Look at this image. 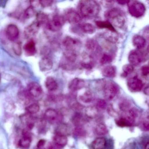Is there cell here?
<instances>
[{"label": "cell", "mask_w": 149, "mask_h": 149, "mask_svg": "<svg viewBox=\"0 0 149 149\" xmlns=\"http://www.w3.org/2000/svg\"><path fill=\"white\" fill-rule=\"evenodd\" d=\"M79 14L86 19H92L98 15L100 13V7L95 1H81L78 5Z\"/></svg>", "instance_id": "6da1fadb"}, {"label": "cell", "mask_w": 149, "mask_h": 149, "mask_svg": "<svg viewBox=\"0 0 149 149\" xmlns=\"http://www.w3.org/2000/svg\"><path fill=\"white\" fill-rule=\"evenodd\" d=\"M107 21L113 26L122 28L126 22V17L124 13L118 8H113L108 10L105 14Z\"/></svg>", "instance_id": "7a4b0ae2"}, {"label": "cell", "mask_w": 149, "mask_h": 149, "mask_svg": "<svg viewBox=\"0 0 149 149\" xmlns=\"http://www.w3.org/2000/svg\"><path fill=\"white\" fill-rule=\"evenodd\" d=\"M104 96L106 100H113L119 92V90L116 84L111 81L104 82L102 87Z\"/></svg>", "instance_id": "3957f363"}, {"label": "cell", "mask_w": 149, "mask_h": 149, "mask_svg": "<svg viewBox=\"0 0 149 149\" xmlns=\"http://www.w3.org/2000/svg\"><path fill=\"white\" fill-rule=\"evenodd\" d=\"M128 10L130 14L135 18H140L145 13L146 7L143 4L137 1H128Z\"/></svg>", "instance_id": "277c9868"}, {"label": "cell", "mask_w": 149, "mask_h": 149, "mask_svg": "<svg viewBox=\"0 0 149 149\" xmlns=\"http://www.w3.org/2000/svg\"><path fill=\"white\" fill-rule=\"evenodd\" d=\"M146 54L139 49L132 50L128 56L129 62L132 66H138L146 60Z\"/></svg>", "instance_id": "5b68a950"}, {"label": "cell", "mask_w": 149, "mask_h": 149, "mask_svg": "<svg viewBox=\"0 0 149 149\" xmlns=\"http://www.w3.org/2000/svg\"><path fill=\"white\" fill-rule=\"evenodd\" d=\"M66 20L64 17L56 15L53 17L52 21H49L47 27L50 31L56 32L62 28Z\"/></svg>", "instance_id": "8992f818"}, {"label": "cell", "mask_w": 149, "mask_h": 149, "mask_svg": "<svg viewBox=\"0 0 149 149\" xmlns=\"http://www.w3.org/2000/svg\"><path fill=\"white\" fill-rule=\"evenodd\" d=\"M128 88L132 92H139L142 89L143 84L142 80L136 76L130 77L127 82Z\"/></svg>", "instance_id": "52a82bcc"}, {"label": "cell", "mask_w": 149, "mask_h": 149, "mask_svg": "<svg viewBox=\"0 0 149 149\" xmlns=\"http://www.w3.org/2000/svg\"><path fill=\"white\" fill-rule=\"evenodd\" d=\"M63 45L65 49H72L77 51L81 46V42L79 40L70 36H66L63 40Z\"/></svg>", "instance_id": "ba28073f"}, {"label": "cell", "mask_w": 149, "mask_h": 149, "mask_svg": "<svg viewBox=\"0 0 149 149\" xmlns=\"http://www.w3.org/2000/svg\"><path fill=\"white\" fill-rule=\"evenodd\" d=\"M65 20L70 23L76 24L79 23L81 21V16L79 13L73 9H69L65 13Z\"/></svg>", "instance_id": "9c48e42d"}, {"label": "cell", "mask_w": 149, "mask_h": 149, "mask_svg": "<svg viewBox=\"0 0 149 149\" xmlns=\"http://www.w3.org/2000/svg\"><path fill=\"white\" fill-rule=\"evenodd\" d=\"M28 92L31 96L38 97L42 94V88L38 83L32 82L28 85Z\"/></svg>", "instance_id": "30bf717a"}, {"label": "cell", "mask_w": 149, "mask_h": 149, "mask_svg": "<svg viewBox=\"0 0 149 149\" xmlns=\"http://www.w3.org/2000/svg\"><path fill=\"white\" fill-rule=\"evenodd\" d=\"M44 117L46 120L51 123L59 122L62 118L61 116L60 113L53 109L47 110L44 114Z\"/></svg>", "instance_id": "8fae6325"}, {"label": "cell", "mask_w": 149, "mask_h": 149, "mask_svg": "<svg viewBox=\"0 0 149 149\" xmlns=\"http://www.w3.org/2000/svg\"><path fill=\"white\" fill-rule=\"evenodd\" d=\"M6 35L10 41H14L17 40L19 35V30L16 25L10 24L6 29Z\"/></svg>", "instance_id": "7c38bea8"}, {"label": "cell", "mask_w": 149, "mask_h": 149, "mask_svg": "<svg viewBox=\"0 0 149 149\" xmlns=\"http://www.w3.org/2000/svg\"><path fill=\"white\" fill-rule=\"evenodd\" d=\"M136 120L129 114L116 120V124L119 127H130L135 123Z\"/></svg>", "instance_id": "4fadbf2b"}, {"label": "cell", "mask_w": 149, "mask_h": 149, "mask_svg": "<svg viewBox=\"0 0 149 149\" xmlns=\"http://www.w3.org/2000/svg\"><path fill=\"white\" fill-rule=\"evenodd\" d=\"M85 83L84 80L79 78H74L69 84L68 88L71 91L80 90L84 88Z\"/></svg>", "instance_id": "5bb4252c"}, {"label": "cell", "mask_w": 149, "mask_h": 149, "mask_svg": "<svg viewBox=\"0 0 149 149\" xmlns=\"http://www.w3.org/2000/svg\"><path fill=\"white\" fill-rule=\"evenodd\" d=\"M40 25L37 22H34L25 28L24 34L26 37L34 36L38 33L40 29Z\"/></svg>", "instance_id": "9a60e30c"}, {"label": "cell", "mask_w": 149, "mask_h": 149, "mask_svg": "<svg viewBox=\"0 0 149 149\" xmlns=\"http://www.w3.org/2000/svg\"><path fill=\"white\" fill-rule=\"evenodd\" d=\"M39 65L40 70L45 72L52 69L53 67V63L51 59L48 57H45L40 61Z\"/></svg>", "instance_id": "2e32d148"}, {"label": "cell", "mask_w": 149, "mask_h": 149, "mask_svg": "<svg viewBox=\"0 0 149 149\" xmlns=\"http://www.w3.org/2000/svg\"><path fill=\"white\" fill-rule=\"evenodd\" d=\"M85 48L88 51L95 54H98L101 51L97 42L92 39H90L87 41L85 43Z\"/></svg>", "instance_id": "e0dca14e"}, {"label": "cell", "mask_w": 149, "mask_h": 149, "mask_svg": "<svg viewBox=\"0 0 149 149\" xmlns=\"http://www.w3.org/2000/svg\"><path fill=\"white\" fill-rule=\"evenodd\" d=\"M132 42L137 49H143L146 45V40L143 36L140 35L134 36L132 38Z\"/></svg>", "instance_id": "ac0fdd59"}, {"label": "cell", "mask_w": 149, "mask_h": 149, "mask_svg": "<svg viewBox=\"0 0 149 149\" xmlns=\"http://www.w3.org/2000/svg\"><path fill=\"white\" fill-rule=\"evenodd\" d=\"M63 54L64 59L71 63H74L77 58V51L72 49H65Z\"/></svg>", "instance_id": "d6986e66"}, {"label": "cell", "mask_w": 149, "mask_h": 149, "mask_svg": "<svg viewBox=\"0 0 149 149\" xmlns=\"http://www.w3.org/2000/svg\"><path fill=\"white\" fill-rule=\"evenodd\" d=\"M24 49L26 54L28 56H32L36 53V47L34 42L30 40L24 46Z\"/></svg>", "instance_id": "ffe728a7"}, {"label": "cell", "mask_w": 149, "mask_h": 149, "mask_svg": "<svg viewBox=\"0 0 149 149\" xmlns=\"http://www.w3.org/2000/svg\"><path fill=\"white\" fill-rule=\"evenodd\" d=\"M45 86L47 89L50 91H55L58 88L57 82L51 77H47L45 81Z\"/></svg>", "instance_id": "44dd1931"}, {"label": "cell", "mask_w": 149, "mask_h": 149, "mask_svg": "<svg viewBox=\"0 0 149 149\" xmlns=\"http://www.w3.org/2000/svg\"><path fill=\"white\" fill-rule=\"evenodd\" d=\"M54 143L56 145L60 147H64L68 142L67 136L60 134H55L53 138Z\"/></svg>", "instance_id": "7402d4cb"}, {"label": "cell", "mask_w": 149, "mask_h": 149, "mask_svg": "<svg viewBox=\"0 0 149 149\" xmlns=\"http://www.w3.org/2000/svg\"><path fill=\"white\" fill-rule=\"evenodd\" d=\"M102 74L105 77L113 78L116 76V68L114 66L108 65L102 69Z\"/></svg>", "instance_id": "603a6c76"}, {"label": "cell", "mask_w": 149, "mask_h": 149, "mask_svg": "<svg viewBox=\"0 0 149 149\" xmlns=\"http://www.w3.org/2000/svg\"><path fill=\"white\" fill-rule=\"evenodd\" d=\"M70 133V129L69 126L65 123H61L56 127L55 134H60L66 136Z\"/></svg>", "instance_id": "cb8c5ba5"}, {"label": "cell", "mask_w": 149, "mask_h": 149, "mask_svg": "<svg viewBox=\"0 0 149 149\" xmlns=\"http://www.w3.org/2000/svg\"><path fill=\"white\" fill-rule=\"evenodd\" d=\"M106 145V140L104 137H98L94 140L92 143L93 149H103Z\"/></svg>", "instance_id": "d4e9b609"}, {"label": "cell", "mask_w": 149, "mask_h": 149, "mask_svg": "<svg viewBox=\"0 0 149 149\" xmlns=\"http://www.w3.org/2000/svg\"><path fill=\"white\" fill-rule=\"evenodd\" d=\"M32 139L26 133H24L23 136L19 141V146L23 148H28L31 145Z\"/></svg>", "instance_id": "484cf974"}, {"label": "cell", "mask_w": 149, "mask_h": 149, "mask_svg": "<svg viewBox=\"0 0 149 149\" xmlns=\"http://www.w3.org/2000/svg\"><path fill=\"white\" fill-rule=\"evenodd\" d=\"M104 37L108 42L111 43H115L117 42L118 40V36L116 32L109 31L104 33Z\"/></svg>", "instance_id": "4316f807"}, {"label": "cell", "mask_w": 149, "mask_h": 149, "mask_svg": "<svg viewBox=\"0 0 149 149\" xmlns=\"http://www.w3.org/2000/svg\"><path fill=\"white\" fill-rule=\"evenodd\" d=\"M85 114L89 118H95L98 115V109L97 108L96 106H88L85 109Z\"/></svg>", "instance_id": "83f0119b"}, {"label": "cell", "mask_w": 149, "mask_h": 149, "mask_svg": "<svg viewBox=\"0 0 149 149\" xmlns=\"http://www.w3.org/2000/svg\"><path fill=\"white\" fill-rule=\"evenodd\" d=\"M95 24L99 28L106 29L109 31L116 32V29L114 28V27L107 21H97L95 22Z\"/></svg>", "instance_id": "f1b7e54d"}, {"label": "cell", "mask_w": 149, "mask_h": 149, "mask_svg": "<svg viewBox=\"0 0 149 149\" xmlns=\"http://www.w3.org/2000/svg\"><path fill=\"white\" fill-rule=\"evenodd\" d=\"M80 28L83 33L88 34H92L95 32V28L91 23H83L81 25Z\"/></svg>", "instance_id": "f546056e"}, {"label": "cell", "mask_w": 149, "mask_h": 149, "mask_svg": "<svg viewBox=\"0 0 149 149\" xmlns=\"http://www.w3.org/2000/svg\"><path fill=\"white\" fill-rule=\"evenodd\" d=\"M79 99L83 102L88 103L92 101L93 95L90 91L87 90L80 95L79 97Z\"/></svg>", "instance_id": "4dcf8cb0"}, {"label": "cell", "mask_w": 149, "mask_h": 149, "mask_svg": "<svg viewBox=\"0 0 149 149\" xmlns=\"http://www.w3.org/2000/svg\"><path fill=\"white\" fill-rule=\"evenodd\" d=\"M95 132L98 136L104 135L108 132V129L104 124L100 123L96 126L95 128Z\"/></svg>", "instance_id": "1f68e13d"}, {"label": "cell", "mask_w": 149, "mask_h": 149, "mask_svg": "<svg viewBox=\"0 0 149 149\" xmlns=\"http://www.w3.org/2000/svg\"><path fill=\"white\" fill-rule=\"evenodd\" d=\"M49 21L48 16L46 14L40 13L37 14L36 22L40 25H46L47 26Z\"/></svg>", "instance_id": "d6a6232c"}, {"label": "cell", "mask_w": 149, "mask_h": 149, "mask_svg": "<svg viewBox=\"0 0 149 149\" xmlns=\"http://www.w3.org/2000/svg\"><path fill=\"white\" fill-rule=\"evenodd\" d=\"M72 122L74 125H75L76 127L81 126L84 123V119L81 114L77 113L75 114L72 118Z\"/></svg>", "instance_id": "836d02e7"}, {"label": "cell", "mask_w": 149, "mask_h": 149, "mask_svg": "<svg viewBox=\"0 0 149 149\" xmlns=\"http://www.w3.org/2000/svg\"><path fill=\"white\" fill-rule=\"evenodd\" d=\"M134 68L131 64H125L123 68V73L122 76L123 77H127L134 71Z\"/></svg>", "instance_id": "e575fe53"}, {"label": "cell", "mask_w": 149, "mask_h": 149, "mask_svg": "<svg viewBox=\"0 0 149 149\" xmlns=\"http://www.w3.org/2000/svg\"><path fill=\"white\" fill-rule=\"evenodd\" d=\"M112 61H113V57L111 55L104 54L101 56L100 62L102 65H106L111 63Z\"/></svg>", "instance_id": "d590c367"}, {"label": "cell", "mask_w": 149, "mask_h": 149, "mask_svg": "<svg viewBox=\"0 0 149 149\" xmlns=\"http://www.w3.org/2000/svg\"><path fill=\"white\" fill-rule=\"evenodd\" d=\"M40 106L36 103L33 104L26 108L28 113L30 114H36L40 111Z\"/></svg>", "instance_id": "8d00e7d4"}, {"label": "cell", "mask_w": 149, "mask_h": 149, "mask_svg": "<svg viewBox=\"0 0 149 149\" xmlns=\"http://www.w3.org/2000/svg\"><path fill=\"white\" fill-rule=\"evenodd\" d=\"M74 133L75 136L78 137L84 136L86 134V131L82 126L76 127L74 130Z\"/></svg>", "instance_id": "74e56055"}, {"label": "cell", "mask_w": 149, "mask_h": 149, "mask_svg": "<svg viewBox=\"0 0 149 149\" xmlns=\"http://www.w3.org/2000/svg\"><path fill=\"white\" fill-rule=\"evenodd\" d=\"M35 15V11L33 7L30 6L24 12V16L27 19H31Z\"/></svg>", "instance_id": "f35d334b"}, {"label": "cell", "mask_w": 149, "mask_h": 149, "mask_svg": "<svg viewBox=\"0 0 149 149\" xmlns=\"http://www.w3.org/2000/svg\"><path fill=\"white\" fill-rule=\"evenodd\" d=\"M13 50L15 54L17 56H20L22 53L21 44L19 42H15L13 44Z\"/></svg>", "instance_id": "ab89813d"}, {"label": "cell", "mask_w": 149, "mask_h": 149, "mask_svg": "<svg viewBox=\"0 0 149 149\" xmlns=\"http://www.w3.org/2000/svg\"><path fill=\"white\" fill-rule=\"evenodd\" d=\"M61 63V67L63 68L66 70H72L74 69V63H71L68 61H66L64 59Z\"/></svg>", "instance_id": "60d3db41"}, {"label": "cell", "mask_w": 149, "mask_h": 149, "mask_svg": "<svg viewBox=\"0 0 149 149\" xmlns=\"http://www.w3.org/2000/svg\"><path fill=\"white\" fill-rule=\"evenodd\" d=\"M149 116L148 115L147 116L143 118V120L141 121V128H142L143 130L146 131H147L149 130Z\"/></svg>", "instance_id": "b9f144b4"}, {"label": "cell", "mask_w": 149, "mask_h": 149, "mask_svg": "<svg viewBox=\"0 0 149 149\" xmlns=\"http://www.w3.org/2000/svg\"><path fill=\"white\" fill-rule=\"evenodd\" d=\"M130 103L127 101H123L119 104V108L120 110L125 112L128 111L130 109Z\"/></svg>", "instance_id": "7bdbcfd3"}, {"label": "cell", "mask_w": 149, "mask_h": 149, "mask_svg": "<svg viewBox=\"0 0 149 149\" xmlns=\"http://www.w3.org/2000/svg\"><path fill=\"white\" fill-rule=\"evenodd\" d=\"M81 65L83 68H84L85 69L91 70L93 68V63L91 61H82L81 63Z\"/></svg>", "instance_id": "ee69618b"}, {"label": "cell", "mask_w": 149, "mask_h": 149, "mask_svg": "<svg viewBox=\"0 0 149 149\" xmlns=\"http://www.w3.org/2000/svg\"><path fill=\"white\" fill-rule=\"evenodd\" d=\"M96 107L98 109H104L107 107V103L104 100L100 99L97 101Z\"/></svg>", "instance_id": "f6af8a7d"}, {"label": "cell", "mask_w": 149, "mask_h": 149, "mask_svg": "<svg viewBox=\"0 0 149 149\" xmlns=\"http://www.w3.org/2000/svg\"><path fill=\"white\" fill-rule=\"evenodd\" d=\"M53 3V1H50V0H44V1H40V4L44 8L50 6L52 5Z\"/></svg>", "instance_id": "bcb514c9"}, {"label": "cell", "mask_w": 149, "mask_h": 149, "mask_svg": "<svg viewBox=\"0 0 149 149\" xmlns=\"http://www.w3.org/2000/svg\"><path fill=\"white\" fill-rule=\"evenodd\" d=\"M141 73L144 76H147L149 74V69L148 65L143 66L141 69Z\"/></svg>", "instance_id": "7dc6e473"}, {"label": "cell", "mask_w": 149, "mask_h": 149, "mask_svg": "<svg viewBox=\"0 0 149 149\" xmlns=\"http://www.w3.org/2000/svg\"><path fill=\"white\" fill-rule=\"evenodd\" d=\"M45 143H46V141L45 140H44V139H41L38 142V143H37V148H43Z\"/></svg>", "instance_id": "c3c4849f"}, {"label": "cell", "mask_w": 149, "mask_h": 149, "mask_svg": "<svg viewBox=\"0 0 149 149\" xmlns=\"http://www.w3.org/2000/svg\"><path fill=\"white\" fill-rule=\"evenodd\" d=\"M31 4L33 8L36 7L38 6L40 4V1H31Z\"/></svg>", "instance_id": "681fc988"}, {"label": "cell", "mask_w": 149, "mask_h": 149, "mask_svg": "<svg viewBox=\"0 0 149 149\" xmlns=\"http://www.w3.org/2000/svg\"><path fill=\"white\" fill-rule=\"evenodd\" d=\"M116 2L119 5H125V4H127L128 1H117Z\"/></svg>", "instance_id": "f907efd6"}, {"label": "cell", "mask_w": 149, "mask_h": 149, "mask_svg": "<svg viewBox=\"0 0 149 149\" xmlns=\"http://www.w3.org/2000/svg\"><path fill=\"white\" fill-rule=\"evenodd\" d=\"M144 149H149V141L148 139L147 140H146L144 143Z\"/></svg>", "instance_id": "816d5d0a"}, {"label": "cell", "mask_w": 149, "mask_h": 149, "mask_svg": "<svg viewBox=\"0 0 149 149\" xmlns=\"http://www.w3.org/2000/svg\"><path fill=\"white\" fill-rule=\"evenodd\" d=\"M144 92L147 95H149V87L148 86L145 88L144 90Z\"/></svg>", "instance_id": "f5cc1de1"}, {"label": "cell", "mask_w": 149, "mask_h": 149, "mask_svg": "<svg viewBox=\"0 0 149 149\" xmlns=\"http://www.w3.org/2000/svg\"><path fill=\"white\" fill-rule=\"evenodd\" d=\"M37 149H43V148H37Z\"/></svg>", "instance_id": "db71d44e"}, {"label": "cell", "mask_w": 149, "mask_h": 149, "mask_svg": "<svg viewBox=\"0 0 149 149\" xmlns=\"http://www.w3.org/2000/svg\"><path fill=\"white\" fill-rule=\"evenodd\" d=\"M1 74H0V81H1Z\"/></svg>", "instance_id": "11a10c76"}]
</instances>
